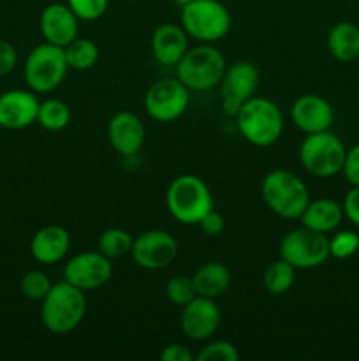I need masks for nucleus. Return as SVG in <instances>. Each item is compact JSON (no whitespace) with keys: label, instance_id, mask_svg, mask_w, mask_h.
Returning <instances> with one entry per match:
<instances>
[{"label":"nucleus","instance_id":"nucleus-1","mask_svg":"<svg viewBox=\"0 0 359 361\" xmlns=\"http://www.w3.org/2000/svg\"><path fill=\"white\" fill-rule=\"evenodd\" d=\"M87 316L84 291L67 281L53 284L41 305V319L48 331L65 335L76 330Z\"/></svg>","mask_w":359,"mask_h":361},{"label":"nucleus","instance_id":"nucleus-2","mask_svg":"<svg viewBox=\"0 0 359 361\" xmlns=\"http://www.w3.org/2000/svg\"><path fill=\"white\" fill-rule=\"evenodd\" d=\"M236 126L250 145L271 147L284 133V116L271 99L253 95L236 113Z\"/></svg>","mask_w":359,"mask_h":361},{"label":"nucleus","instance_id":"nucleus-3","mask_svg":"<svg viewBox=\"0 0 359 361\" xmlns=\"http://www.w3.org/2000/svg\"><path fill=\"white\" fill-rule=\"evenodd\" d=\"M260 194L266 207L275 215L287 221L301 217L310 203V192L306 183L287 169H275L263 180Z\"/></svg>","mask_w":359,"mask_h":361},{"label":"nucleus","instance_id":"nucleus-4","mask_svg":"<svg viewBox=\"0 0 359 361\" xmlns=\"http://www.w3.org/2000/svg\"><path fill=\"white\" fill-rule=\"evenodd\" d=\"M165 207L172 219L192 226L213 210V196L203 178L196 175H180L169 183Z\"/></svg>","mask_w":359,"mask_h":361},{"label":"nucleus","instance_id":"nucleus-5","mask_svg":"<svg viewBox=\"0 0 359 361\" xmlns=\"http://www.w3.org/2000/svg\"><path fill=\"white\" fill-rule=\"evenodd\" d=\"M175 67L176 78L189 90L206 92L220 85L227 63L222 51L208 42H203L201 46L187 49L185 55Z\"/></svg>","mask_w":359,"mask_h":361},{"label":"nucleus","instance_id":"nucleus-6","mask_svg":"<svg viewBox=\"0 0 359 361\" xmlns=\"http://www.w3.org/2000/svg\"><path fill=\"white\" fill-rule=\"evenodd\" d=\"M182 7V27L196 41L211 44L231 30V13L218 0H192Z\"/></svg>","mask_w":359,"mask_h":361},{"label":"nucleus","instance_id":"nucleus-7","mask_svg":"<svg viewBox=\"0 0 359 361\" xmlns=\"http://www.w3.org/2000/svg\"><path fill=\"white\" fill-rule=\"evenodd\" d=\"M344 141L329 130L306 134L299 147V162L306 173L317 178H329L341 171L345 161Z\"/></svg>","mask_w":359,"mask_h":361},{"label":"nucleus","instance_id":"nucleus-8","mask_svg":"<svg viewBox=\"0 0 359 361\" xmlns=\"http://www.w3.org/2000/svg\"><path fill=\"white\" fill-rule=\"evenodd\" d=\"M67 69L69 66H67L63 48L44 41L28 53L25 60L23 76L32 92L48 94L62 85Z\"/></svg>","mask_w":359,"mask_h":361},{"label":"nucleus","instance_id":"nucleus-9","mask_svg":"<svg viewBox=\"0 0 359 361\" xmlns=\"http://www.w3.org/2000/svg\"><path fill=\"white\" fill-rule=\"evenodd\" d=\"M280 257L296 270H310L324 264L329 256V238L324 233L301 228L292 229L282 238Z\"/></svg>","mask_w":359,"mask_h":361},{"label":"nucleus","instance_id":"nucleus-10","mask_svg":"<svg viewBox=\"0 0 359 361\" xmlns=\"http://www.w3.org/2000/svg\"><path fill=\"white\" fill-rule=\"evenodd\" d=\"M190 104V90L178 80H158L144 95V109L155 122L168 123L178 120Z\"/></svg>","mask_w":359,"mask_h":361},{"label":"nucleus","instance_id":"nucleus-11","mask_svg":"<svg viewBox=\"0 0 359 361\" xmlns=\"http://www.w3.org/2000/svg\"><path fill=\"white\" fill-rule=\"evenodd\" d=\"M178 250V242L171 233L164 229H150L134 238L130 256L137 267L157 271L175 263Z\"/></svg>","mask_w":359,"mask_h":361},{"label":"nucleus","instance_id":"nucleus-12","mask_svg":"<svg viewBox=\"0 0 359 361\" xmlns=\"http://www.w3.org/2000/svg\"><path fill=\"white\" fill-rule=\"evenodd\" d=\"M222 85V109L225 115L236 116L243 104L253 97L259 87V71L252 62H234L227 67Z\"/></svg>","mask_w":359,"mask_h":361},{"label":"nucleus","instance_id":"nucleus-13","mask_svg":"<svg viewBox=\"0 0 359 361\" xmlns=\"http://www.w3.org/2000/svg\"><path fill=\"white\" fill-rule=\"evenodd\" d=\"M65 281L81 291H94L102 288L113 277V263L99 250H88L70 257L65 264Z\"/></svg>","mask_w":359,"mask_h":361},{"label":"nucleus","instance_id":"nucleus-14","mask_svg":"<svg viewBox=\"0 0 359 361\" xmlns=\"http://www.w3.org/2000/svg\"><path fill=\"white\" fill-rule=\"evenodd\" d=\"M220 321L222 314L215 300L196 296L187 305L182 307L180 326H182V331L187 338L203 342L217 334Z\"/></svg>","mask_w":359,"mask_h":361},{"label":"nucleus","instance_id":"nucleus-15","mask_svg":"<svg viewBox=\"0 0 359 361\" xmlns=\"http://www.w3.org/2000/svg\"><path fill=\"white\" fill-rule=\"evenodd\" d=\"M39 99L32 90H7L0 95V127L21 130L37 122Z\"/></svg>","mask_w":359,"mask_h":361},{"label":"nucleus","instance_id":"nucleus-16","mask_svg":"<svg viewBox=\"0 0 359 361\" xmlns=\"http://www.w3.org/2000/svg\"><path fill=\"white\" fill-rule=\"evenodd\" d=\"M80 18L74 14L67 4L53 2L42 9L41 18H39V28L46 42L65 48L70 41L77 37V25Z\"/></svg>","mask_w":359,"mask_h":361},{"label":"nucleus","instance_id":"nucleus-17","mask_svg":"<svg viewBox=\"0 0 359 361\" xmlns=\"http://www.w3.org/2000/svg\"><path fill=\"white\" fill-rule=\"evenodd\" d=\"M291 118L305 134L322 133L333 126L334 111L327 99L315 94H305L292 102Z\"/></svg>","mask_w":359,"mask_h":361},{"label":"nucleus","instance_id":"nucleus-18","mask_svg":"<svg viewBox=\"0 0 359 361\" xmlns=\"http://www.w3.org/2000/svg\"><path fill=\"white\" fill-rule=\"evenodd\" d=\"M146 130L143 122L132 111H120L109 120L108 140L109 145L123 157H134L144 145Z\"/></svg>","mask_w":359,"mask_h":361},{"label":"nucleus","instance_id":"nucleus-19","mask_svg":"<svg viewBox=\"0 0 359 361\" xmlns=\"http://www.w3.org/2000/svg\"><path fill=\"white\" fill-rule=\"evenodd\" d=\"M70 235L63 226L51 224L39 229L30 242V252L37 263L55 264L67 256Z\"/></svg>","mask_w":359,"mask_h":361},{"label":"nucleus","instance_id":"nucleus-20","mask_svg":"<svg viewBox=\"0 0 359 361\" xmlns=\"http://www.w3.org/2000/svg\"><path fill=\"white\" fill-rule=\"evenodd\" d=\"M189 49V34L175 23H164L151 35V53L162 66H176Z\"/></svg>","mask_w":359,"mask_h":361},{"label":"nucleus","instance_id":"nucleus-21","mask_svg":"<svg viewBox=\"0 0 359 361\" xmlns=\"http://www.w3.org/2000/svg\"><path fill=\"white\" fill-rule=\"evenodd\" d=\"M344 217V208L338 201L329 200V197H320V200L310 201L299 221L305 228L327 235L341 224Z\"/></svg>","mask_w":359,"mask_h":361},{"label":"nucleus","instance_id":"nucleus-22","mask_svg":"<svg viewBox=\"0 0 359 361\" xmlns=\"http://www.w3.org/2000/svg\"><path fill=\"white\" fill-rule=\"evenodd\" d=\"M192 281L197 296L215 300L224 295L231 286V271L225 264L218 263V261H210L197 268Z\"/></svg>","mask_w":359,"mask_h":361},{"label":"nucleus","instance_id":"nucleus-23","mask_svg":"<svg viewBox=\"0 0 359 361\" xmlns=\"http://www.w3.org/2000/svg\"><path fill=\"white\" fill-rule=\"evenodd\" d=\"M327 49L340 62H352L359 56V27L351 21H340L327 35Z\"/></svg>","mask_w":359,"mask_h":361},{"label":"nucleus","instance_id":"nucleus-24","mask_svg":"<svg viewBox=\"0 0 359 361\" xmlns=\"http://www.w3.org/2000/svg\"><path fill=\"white\" fill-rule=\"evenodd\" d=\"M63 53H65L67 66L74 71L92 69L99 60V46L92 39L80 37V35L63 48Z\"/></svg>","mask_w":359,"mask_h":361},{"label":"nucleus","instance_id":"nucleus-25","mask_svg":"<svg viewBox=\"0 0 359 361\" xmlns=\"http://www.w3.org/2000/svg\"><path fill=\"white\" fill-rule=\"evenodd\" d=\"M296 281V268L285 259H278L271 263L270 267L264 270L263 284L267 293L271 295H285L291 291Z\"/></svg>","mask_w":359,"mask_h":361},{"label":"nucleus","instance_id":"nucleus-26","mask_svg":"<svg viewBox=\"0 0 359 361\" xmlns=\"http://www.w3.org/2000/svg\"><path fill=\"white\" fill-rule=\"evenodd\" d=\"M70 122V108L60 99H48L39 104L37 123L46 130H62Z\"/></svg>","mask_w":359,"mask_h":361},{"label":"nucleus","instance_id":"nucleus-27","mask_svg":"<svg viewBox=\"0 0 359 361\" xmlns=\"http://www.w3.org/2000/svg\"><path fill=\"white\" fill-rule=\"evenodd\" d=\"M134 238L129 231L120 228H109L99 236V250L109 259H118L132 250Z\"/></svg>","mask_w":359,"mask_h":361},{"label":"nucleus","instance_id":"nucleus-28","mask_svg":"<svg viewBox=\"0 0 359 361\" xmlns=\"http://www.w3.org/2000/svg\"><path fill=\"white\" fill-rule=\"evenodd\" d=\"M51 281H49L48 275L41 270H30L21 277L20 289L28 300H34V302H42L46 298V295L51 289Z\"/></svg>","mask_w":359,"mask_h":361},{"label":"nucleus","instance_id":"nucleus-29","mask_svg":"<svg viewBox=\"0 0 359 361\" xmlns=\"http://www.w3.org/2000/svg\"><path fill=\"white\" fill-rule=\"evenodd\" d=\"M165 296H168L169 302L175 303V305H187L190 300H194L197 296L192 277L176 275V277L169 279L168 284H165Z\"/></svg>","mask_w":359,"mask_h":361},{"label":"nucleus","instance_id":"nucleus-30","mask_svg":"<svg viewBox=\"0 0 359 361\" xmlns=\"http://www.w3.org/2000/svg\"><path fill=\"white\" fill-rule=\"evenodd\" d=\"M359 250V235L354 231H338L329 238V256L334 259H348Z\"/></svg>","mask_w":359,"mask_h":361},{"label":"nucleus","instance_id":"nucleus-31","mask_svg":"<svg viewBox=\"0 0 359 361\" xmlns=\"http://www.w3.org/2000/svg\"><path fill=\"white\" fill-rule=\"evenodd\" d=\"M239 353L234 344L227 341H215L204 345L197 355V361H238Z\"/></svg>","mask_w":359,"mask_h":361},{"label":"nucleus","instance_id":"nucleus-32","mask_svg":"<svg viewBox=\"0 0 359 361\" xmlns=\"http://www.w3.org/2000/svg\"><path fill=\"white\" fill-rule=\"evenodd\" d=\"M67 6L81 21H95L104 16L109 0H67Z\"/></svg>","mask_w":359,"mask_h":361},{"label":"nucleus","instance_id":"nucleus-33","mask_svg":"<svg viewBox=\"0 0 359 361\" xmlns=\"http://www.w3.org/2000/svg\"><path fill=\"white\" fill-rule=\"evenodd\" d=\"M341 171H344L345 180L352 187H359V143L354 145L351 150H347Z\"/></svg>","mask_w":359,"mask_h":361},{"label":"nucleus","instance_id":"nucleus-34","mask_svg":"<svg viewBox=\"0 0 359 361\" xmlns=\"http://www.w3.org/2000/svg\"><path fill=\"white\" fill-rule=\"evenodd\" d=\"M197 226H199V229L206 236H218L222 231H224L225 222H224V217H222V215L213 208V210L208 212V214L197 222Z\"/></svg>","mask_w":359,"mask_h":361},{"label":"nucleus","instance_id":"nucleus-35","mask_svg":"<svg viewBox=\"0 0 359 361\" xmlns=\"http://www.w3.org/2000/svg\"><path fill=\"white\" fill-rule=\"evenodd\" d=\"M18 53L16 48L6 39H0V76H6L16 67Z\"/></svg>","mask_w":359,"mask_h":361},{"label":"nucleus","instance_id":"nucleus-36","mask_svg":"<svg viewBox=\"0 0 359 361\" xmlns=\"http://www.w3.org/2000/svg\"><path fill=\"white\" fill-rule=\"evenodd\" d=\"M341 208H344L345 217H347L352 224L359 228V187H352V189L345 194Z\"/></svg>","mask_w":359,"mask_h":361},{"label":"nucleus","instance_id":"nucleus-37","mask_svg":"<svg viewBox=\"0 0 359 361\" xmlns=\"http://www.w3.org/2000/svg\"><path fill=\"white\" fill-rule=\"evenodd\" d=\"M162 361H192L194 355L182 344H171L160 353Z\"/></svg>","mask_w":359,"mask_h":361},{"label":"nucleus","instance_id":"nucleus-38","mask_svg":"<svg viewBox=\"0 0 359 361\" xmlns=\"http://www.w3.org/2000/svg\"><path fill=\"white\" fill-rule=\"evenodd\" d=\"M176 4H178V6H185V4H189V2H192V0H175Z\"/></svg>","mask_w":359,"mask_h":361}]
</instances>
